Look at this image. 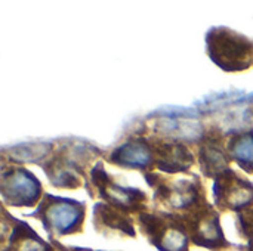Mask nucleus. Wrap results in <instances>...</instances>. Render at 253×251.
Returning <instances> with one entry per match:
<instances>
[{"mask_svg": "<svg viewBox=\"0 0 253 251\" xmlns=\"http://www.w3.org/2000/svg\"><path fill=\"white\" fill-rule=\"evenodd\" d=\"M208 55L222 71L240 72L253 67V40L225 28L215 27L206 34Z\"/></svg>", "mask_w": 253, "mask_h": 251, "instance_id": "nucleus-1", "label": "nucleus"}, {"mask_svg": "<svg viewBox=\"0 0 253 251\" xmlns=\"http://www.w3.org/2000/svg\"><path fill=\"white\" fill-rule=\"evenodd\" d=\"M90 183L95 188L98 197L105 200L107 204L127 215L144 210L147 206L145 192L136 188H126L116 183L114 179L107 175L101 161L90 170Z\"/></svg>", "mask_w": 253, "mask_h": 251, "instance_id": "nucleus-5", "label": "nucleus"}, {"mask_svg": "<svg viewBox=\"0 0 253 251\" xmlns=\"http://www.w3.org/2000/svg\"><path fill=\"white\" fill-rule=\"evenodd\" d=\"M31 216L40 219L50 234L67 235L82 229L84 219V203L46 194Z\"/></svg>", "mask_w": 253, "mask_h": 251, "instance_id": "nucleus-4", "label": "nucleus"}, {"mask_svg": "<svg viewBox=\"0 0 253 251\" xmlns=\"http://www.w3.org/2000/svg\"><path fill=\"white\" fill-rule=\"evenodd\" d=\"M237 226L245 237L253 238V204L246 207L245 210L239 212Z\"/></svg>", "mask_w": 253, "mask_h": 251, "instance_id": "nucleus-14", "label": "nucleus"}, {"mask_svg": "<svg viewBox=\"0 0 253 251\" xmlns=\"http://www.w3.org/2000/svg\"><path fill=\"white\" fill-rule=\"evenodd\" d=\"M108 161L123 169H136L148 172L156 166V152L153 141L142 136L130 138L108 155Z\"/></svg>", "mask_w": 253, "mask_h": 251, "instance_id": "nucleus-8", "label": "nucleus"}, {"mask_svg": "<svg viewBox=\"0 0 253 251\" xmlns=\"http://www.w3.org/2000/svg\"><path fill=\"white\" fill-rule=\"evenodd\" d=\"M52 143L37 142V143H24L10 148L9 160L13 163H40L47 158L52 152Z\"/></svg>", "mask_w": 253, "mask_h": 251, "instance_id": "nucleus-13", "label": "nucleus"}, {"mask_svg": "<svg viewBox=\"0 0 253 251\" xmlns=\"http://www.w3.org/2000/svg\"><path fill=\"white\" fill-rule=\"evenodd\" d=\"M154 152H156V166L160 172L175 175L184 173L193 167L194 158L190 149L176 141H160L154 139Z\"/></svg>", "mask_w": 253, "mask_h": 251, "instance_id": "nucleus-9", "label": "nucleus"}, {"mask_svg": "<svg viewBox=\"0 0 253 251\" xmlns=\"http://www.w3.org/2000/svg\"><path fill=\"white\" fill-rule=\"evenodd\" d=\"M0 192L4 204L12 207H33L40 200L39 179L22 167H9L1 172Z\"/></svg>", "mask_w": 253, "mask_h": 251, "instance_id": "nucleus-6", "label": "nucleus"}, {"mask_svg": "<svg viewBox=\"0 0 253 251\" xmlns=\"http://www.w3.org/2000/svg\"><path fill=\"white\" fill-rule=\"evenodd\" d=\"M200 169L208 178H218L228 170L230 155L222 145V136L216 130H211L205 138H202L199 148Z\"/></svg>", "mask_w": 253, "mask_h": 251, "instance_id": "nucleus-10", "label": "nucleus"}, {"mask_svg": "<svg viewBox=\"0 0 253 251\" xmlns=\"http://www.w3.org/2000/svg\"><path fill=\"white\" fill-rule=\"evenodd\" d=\"M227 152L242 170L253 173V129L236 133L227 145Z\"/></svg>", "mask_w": 253, "mask_h": 251, "instance_id": "nucleus-12", "label": "nucleus"}, {"mask_svg": "<svg viewBox=\"0 0 253 251\" xmlns=\"http://www.w3.org/2000/svg\"><path fill=\"white\" fill-rule=\"evenodd\" d=\"M150 186L154 188V200L163 207L175 212L190 213L194 209L206 204V195L202 182L197 176L190 179L169 180L157 173L145 175Z\"/></svg>", "mask_w": 253, "mask_h": 251, "instance_id": "nucleus-3", "label": "nucleus"}, {"mask_svg": "<svg viewBox=\"0 0 253 251\" xmlns=\"http://www.w3.org/2000/svg\"><path fill=\"white\" fill-rule=\"evenodd\" d=\"M93 225L96 229H108V231H120L126 235L135 237L133 226L130 219L127 217V213L107 204V203H98L93 207Z\"/></svg>", "mask_w": 253, "mask_h": 251, "instance_id": "nucleus-11", "label": "nucleus"}, {"mask_svg": "<svg viewBox=\"0 0 253 251\" xmlns=\"http://www.w3.org/2000/svg\"><path fill=\"white\" fill-rule=\"evenodd\" d=\"M213 197L221 210L242 212L253 204V185L228 169L215 179Z\"/></svg>", "mask_w": 253, "mask_h": 251, "instance_id": "nucleus-7", "label": "nucleus"}, {"mask_svg": "<svg viewBox=\"0 0 253 251\" xmlns=\"http://www.w3.org/2000/svg\"><path fill=\"white\" fill-rule=\"evenodd\" d=\"M99 155V151L82 142H68L42 164L50 183L56 188L76 189L83 183L86 164Z\"/></svg>", "mask_w": 253, "mask_h": 251, "instance_id": "nucleus-2", "label": "nucleus"}]
</instances>
